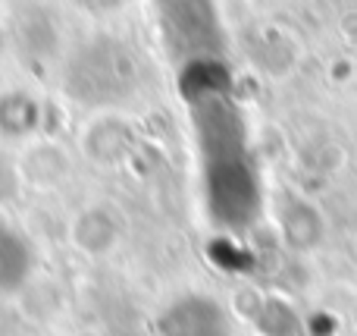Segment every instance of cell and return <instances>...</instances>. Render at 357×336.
Listing matches in <instances>:
<instances>
[{
  "label": "cell",
  "mask_w": 357,
  "mask_h": 336,
  "mask_svg": "<svg viewBox=\"0 0 357 336\" xmlns=\"http://www.w3.org/2000/svg\"><path fill=\"white\" fill-rule=\"evenodd\" d=\"M157 336H232L229 312L216 299L185 293L173 299L154 321Z\"/></svg>",
  "instance_id": "6da1fadb"
},
{
  "label": "cell",
  "mask_w": 357,
  "mask_h": 336,
  "mask_svg": "<svg viewBox=\"0 0 357 336\" xmlns=\"http://www.w3.org/2000/svg\"><path fill=\"white\" fill-rule=\"evenodd\" d=\"M19 176H22L25 189L35 192H54L73 173V157L63 145L50 142V138H35L25 145L22 157H19Z\"/></svg>",
  "instance_id": "7a4b0ae2"
},
{
  "label": "cell",
  "mask_w": 357,
  "mask_h": 336,
  "mask_svg": "<svg viewBox=\"0 0 357 336\" xmlns=\"http://www.w3.org/2000/svg\"><path fill=\"white\" fill-rule=\"evenodd\" d=\"M123 239V220L107 205H88L69 224V242L88 258H104Z\"/></svg>",
  "instance_id": "3957f363"
},
{
  "label": "cell",
  "mask_w": 357,
  "mask_h": 336,
  "mask_svg": "<svg viewBox=\"0 0 357 336\" xmlns=\"http://www.w3.org/2000/svg\"><path fill=\"white\" fill-rule=\"evenodd\" d=\"M85 154L100 167H116L132 148V129L123 117L116 113H100L98 119H91L85 129Z\"/></svg>",
  "instance_id": "277c9868"
},
{
  "label": "cell",
  "mask_w": 357,
  "mask_h": 336,
  "mask_svg": "<svg viewBox=\"0 0 357 336\" xmlns=\"http://www.w3.org/2000/svg\"><path fill=\"white\" fill-rule=\"evenodd\" d=\"M31 277V249L25 236H19L13 226L0 224V295L19 293Z\"/></svg>",
  "instance_id": "5b68a950"
},
{
  "label": "cell",
  "mask_w": 357,
  "mask_h": 336,
  "mask_svg": "<svg viewBox=\"0 0 357 336\" xmlns=\"http://www.w3.org/2000/svg\"><path fill=\"white\" fill-rule=\"evenodd\" d=\"M282 233H285V242H289L291 249L310 251L323 242L326 224H323L320 211H317L310 201H295V205L282 214Z\"/></svg>",
  "instance_id": "8992f818"
},
{
  "label": "cell",
  "mask_w": 357,
  "mask_h": 336,
  "mask_svg": "<svg viewBox=\"0 0 357 336\" xmlns=\"http://www.w3.org/2000/svg\"><path fill=\"white\" fill-rule=\"evenodd\" d=\"M25 192V182L19 176L16 163H0V211H10Z\"/></svg>",
  "instance_id": "52a82bcc"
},
{
  "label": "cell",
  "mask_w": 357,
  "mask_h": 336,
  "mask_svg": "<svg viewBox=\"0 0 357 336\" xmlns=\"http://www.w3.org/2000/svg\"><path fill=\"white\" fill-rule=\"evenodd\" d=\"M351 245H354V255H357V233H354V239H351Z\"/></svg>",
  "instance_id": "ba28073f"
}]
</instances>
